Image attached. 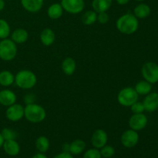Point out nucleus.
I'll return each instance as SVG.
<instances>
[{"label":"nucleus","instance_id":"nucleus-1","mask_svg":"<svg viewBox=\"0 0 158 158\" xmlns=\"http://www.w3.org/2000/svg\"><path fill=\"white\" fill-rule=\"evenodd\" d=\"M118 31L125 35L135 33L139 28L138 19L133 13H126L118 18L116 23Z\"/></svg>","mask_w":158,"mask_h":158},{"label":"nucleus","instance_id":"nucleus-2","mask_svg":"<svg viewBox=\"0 0 158 158\" xmlns=\"http://www.w3.org/2000/svg\"><path fill=\"white\" fill-rule=\"evenodd\" d=\"M24 117L32 123H41L46 119V111L41 105L29 103L24 107Z\"/></svg>","mask_w":158,"mask_h":158},{"label":"nucleus","instance_id":"nucleus-3","mask_svg":"<svg viewBox=\"0 0 158 158\" xmlns=\"http://www.w3.org/2000/svg\"><path fill=\"white\" fill-rule=\"evenodd\" d=\"M36 83V75L29 69H22L15 76V83L20 89H30L35 86Z\"/></svg>","mask_w":158,"mask_h":158},{"label":"nucleus","instance_id":"nucleus-4","mask_svg":"<svg viewBox=\"0 0 158 158\" xmlns=\"http://www.w3.org/2000/svg\"><path fill=\"white\" fill-rule=\"evenodd\" d=\"M17 44L11 39H4L0 41V59L9 62L13 60L17 55Z\"/></svg>","mask_w":158,"mask_h":158},{"label":"nucleus","instance_id":"nucleus-5","mask_svg":"<svg viewBox=\"0 0 158 158\" xmlns=\"http://www.w3.org/2000/svg\"><path fill=\"white\" fill-rule=\"evenodd\" d=\"M139 95L133 87H124L119 91L117 94V101L121 106L130 107L138 100Z\"/></svg>","mask_w":158,"mask_h":158},{"label":"nucleus","instance_id":"nucleus-6","mask_svg":"<svg viewBox=\"0 0 158 158\" xmlns=\"http://www.w3.org/2000/svg\"><path fill=\"white\" fill-rule=\"evenodd\" d=\"M141 74L144 80L151 84L158 83V64L154 62L144 63L141 68Z\"/></svg>","mask_w":158,"mask_h":158},{"label":"nucleus","instance_id":"nucleus-7","mask_svg":"<svg viewBox=\"0 0 158 158\" xmlns=\"http://www.w3.org/2000/svg\"><path fill=\"white\" fill-rule=\"evenodd\" d=\"M63 10L73 15H77L83 11L85 8L84 0H61Z\"/></svg>","mask_w":158,"mask_h":158},{"label":"nucleus","instance_id":"nucleus-8","mask_svg":"<svg viewBox=\"0 0 158 158\" xmlns=\"http://www.w3.org/2000/svg\"><path fill=\"white\" fill-rule=\"evenodd\" d=\"M6 117L11 122L19 121L24 117V106L16 103L8 106L6 110Z\"/></svg>","mask_w":158,"mask_h":158},{"label":"nucleus","instance_id":"nucleus-9","mask_svg":"<svg viewBox=\"0 0 158 158\" xmlns=\"http://www.w3.org/2000/svg\"><path fill=\"white\" fill-rule=\"evenodd\" d=\"M120 141L123 146L127 148H132L135 147L139 142V134L137 131L132 129L125 131L120 137Z\"/></svg>","mask_w":158,"mask_h":158},{"label":"nucleus","instance_id":"nucleus-10","mask_svg":"<svg viewBox=\"0 0 158 158\" xmlns=\"http://www.w3.org/2000/svg\"><path fill=\"white\" fill-rule=\"evenodd\" d=\"M148 117L143 114H133L129 119V127L131 129L140 131L144 129L148 125Z\"/></svg>","mask_w":158,"mask_h":158},{"label":"nucleus","instance_id":"nucleus-11","mask_svg":"<svg viewBox=\"0 0 158 158\" xmlns=\"http://www.w3.org/2000/svg\"><path fill=\"white\" fill-rule=\"evenodd\" d=\"M108 140V135L103 129L96 130L91 137V143L94 148L100 149L106 144Z\"/></svg>","mask_w":158,"mask_h":158},{"label":"nucleus","instance_id":"nucleus-12","mask_svg":"<svg viewBox=\"0 0 158 158\" xmlns=\"http://www.w3.org/2000/svg\"><path fill=\"white\" fill-rule=\"evenodd\" d=\"M145 111L153 113L158 110V93L151 92L146 95L143 101Z\"/></svg>","mask_w":158,"mask_h":158},{"label":"nucleus","instance_id":"nucleus-13","mask_svg":"<svg viewBox=\"0 0 158 158\" xmlns=\"http://www.w3.org/2000/svg\"><path fill=\"white\" fill-rule=\"evenodd\" d=\"M16 94L11 89H5L0 91V104L4 106H9L16 103Z\"/></svg>","mask_w":158,"mask_h":158},{"label":"nucleus","instance_id":"nucleus-14","mask_svg":"<svg viewBox=\"0 0 158 158\" xmlns=\"http://www.w3.org/2000/svg\"><path fill=\"white\" fill-rule=\"evenodd\" d=\"M20 2L27 12L35 13L43 8L44 0H20Z\"/></svg>","mask_w":158,"mask_h":158},{"label":"nucleus","instance_id":"nucleus-15","mask_svg":"<svg viewBox=\"0 0 158 158\" xmlns=\"http://www.w3.org/2000/svg\"><path fill=\"white\" fill-rule=\"evenodd\" d=\"M40 42L45 46H49L54 43L56 40V34L50 28H46L41 32L40 35Z\"/></svg>","mask_w":158,"mask_h":158},{"label":"nucleus","instance_id":"nucleus-16","mask_svg":"<svg viewBox=\"0 0 158 158\" xmlns=\"http://www.w3.org/2000/svg\"><path fill=\"white\" fill-rule=\"evenodd\" d=\"M29 39V33L27 30L23 28H19L15 29L11 33V40L15 43V44H23L25 43Z\"/></svg>","mask_w":158,"mask_h":158},{"label":"nucleus","instance_id":"nucleus-17","mask_svg":"<svg viewBox=\"0 0 158 158\" xmlns=\"http://www.w3.org/2000/svg\"><path fill=\"white\" fill-rule=\"evenodd\" d=\"M2 148L5 152L9 156L18 155L20 151V147L15 140H4Z\"/></svg>","mask_w":158,"mask_h":158},{"label":"nucleus","instance_id":"nucleus-18","mask_svg":"<svg viewBox=\"0 0 158 158\" xmlns=\"http://www.w3.org/2000/svg\"><path fill=\"white\" fill-rule=\"evenodd\" d=\"M61 68L65 75L72 76L77 69V63L72 57H66L62 62Z\"/></svg>","mask_w":158,"mask_h":158},{"label":"nucleus","instance_id":"nucleus-19","mask_svg":"<svg viewBox=\"0 0 158 158\" xmlns=\"http://www.w3.org/2000/svg\"><path fill=\"white\" fill-rule=\"evenodd\" d=\"M112 0H93L92 7L97 13L106 12L112 6Z\"/></svg>","mask_w":158,"mask_h":158},{"label":"nucleus","instance_id":"nucleus-20","mask_svg":"<svg viewBox=\"0 0 158 158\" xmlns=\"http://www.w3.org/2000/svg\"><path fill=\"white\" fill-rule=\"evenodd\" d=\"M63 12H64V10H63L60 3H53V4L50 5L48 8L47 15L51 19L56 20L61 18Z\"/></svg>","mask_w":158,"mask_h":158},{"label":"nucleus","instance_id":"nucleus-21","mask_svg":"<svg viewBox=\"0 0 158 158\" xmlns=\"http://www.w3.org/2000/svg\"><path fill=\"white\" fill-rule=\"evenodd\" d=\"M151 9L148 5L145 3H140L137 5L134 9V15L137 17V19H146L151 14Z\"/></svg>","mask_w":158,"mask_h":158},{"label":"nucleus","instance_id":"nucleus-22","mask_svg":"<svg viewBox=\"0 0 158 158\" xmlns=\"http://www.w3.org/2000/svg\"><path fill=\"white\" fill-rule=\"evenodd\" d=\"M15 83V76L9 70L0 72V85L4 87H9Z\"/></svg>","mask_w":158,"mask_h":158},{"label":"nucleus","instance_id":"nucleus-23","mask_svg":"<svg viewBox=\"0 0 158 158\" xmlns=\"http://www.w3.org/2000/svg\"><path fill=\"white\" fill-rule=\"evenodd\" d=\"M86 143L81 139H77L69 143V153L73 155H77L84 151Z\"/></svg>","mask_w":158,"mask_h":158},{"label":"nucleus","instance_id":"nucleus-24","mask_svg":"<svg viewBox=\"0 0 158 158\" xmlns=\"http://www.w3.org/2000/svg\"><path fill=\"white\" fill-rule=\"evenodd\" d=\"M134 89L138 95L146 96L152 91V84L146 80H141L136 83Z\"/></svg>","mask_w":158,"mask_h":158},{"label":"nucleus","instance_id":"nucleus-25","mask_svg":"<svg viewBox=\"0 0 158 158\" xmlns=\"http://www.w3.org/2000/svg\"><path fill=\"white\" fill-rule=\"evenodd\" d=\"M97 21V13L94 10H88L82 15V23L86 26H92Z\"/></svg>","mask_w":158,"mask_h":158},{"label":"nucleus","instance_id":"nucleus-26","mask_svg":"<svg viewBox=\"0 0 158 158\" xmlns=\"http://www.w3.org/2000/svg\"><path fill=\"white\" fill-rule=\"evenodd\" d=\"M35 148L40 153H46L49 148V140L45 136H40L35 140Z\"/></svg>","mask_w":158,"mask_h":158},{"label":"nucleus","instance_id":"nucleus-27","mask_svg":"<svg viewBox=\"0 0 158 158\" xmlns=\"http://www.w3.org/2000/svg\"><path fill=\"white\" fill-rule=\"evenodd\" d=\"M11 34L10 26L6 20L0 19V40L7 39Z\"/></svg>","mask_w":158,"mask_h":158},{"label":"nucleus","instance_id":"nucleus-28","mask_svg":"<svg viewBox=\"0 0 158 158\" xmlns=\"http://www.w3.org/2000/svg\"><path fill=\"white\" fill-rule=\"evenodd\" d=\"M100 152L102 157L105 158H110L114 155V154H115V149L112 146L106 144L104 147L100 148Z\"/></svg>","mask_w":158,"mask_h":158},{"label":"nucleus","instance_id":"nucleus-29","mask_svg":"<svg viewBox=\"0 0 158 158\" xmlns=\"http://www.w3.org/2000/svg\"><path fill=\"white\" fill-rule=\"evenodd\" d=\"M2 136L4 140H15L17 137V134L10 128H4L1 132Z\"/></svg>","mask_w":158,"mask_h":158},{"label":"nucleus","instance_id":"nucleus-30","mask_svg":"<svg viewBox=\"0 0 158 158\" xmlns=\"http://www.w3.org/2000/svg\"><path fill=\"white\" fill-rule=\"evenodd\" d=\"M130 107H131V112L134 114H143V113L145 111V108L143 104V102H139L138 100H137V102H135L134 104L131 105Z\"/></svg>","mask_w":158,"mask_h":158},{"label":"nucleus","instance_id":"nucleus-31","mask_svg":"<svg viewBox=\"0 0 158 158\" xmlns=\"http://www.w3.org/2000/svg\"><path fill=\"white\" fill-rule=\"evenodd\" d=\"M102 156L100 154V151L97 148H92L85 152L83 158H101Z\"/></svg>","mask_w":158,"mask_h":158},{"label":"nucleus","instance_id":"nucleus-32","mask_svg":"<svg viewBox=\"0 0 158 158\" xmlns=\"http://www.w3.org/2000/svg\"><path fill=\"white\" fill-rule=\"evenodd\" d=\"M110 16L106 12H100L97 13V21L100 23V24H106L109 22Z\"/></svg>","mask_w":158,"mask_h":158},{"label":"nucleus","instance_id":"nucleus-33","mask_svg":"<svg viewBox=\"0 0 158 158\" xmlns=\"http://www.w3.org/2000/svg\"><path fill=\"white\" fill-rule=\"evenodd\" d=\"M35 96L32 94H27V95L25 96L24 97V101L26 104H29V103H35Z\"/></svg>","mask_w":158,"mask_h":158},{"label":"nucleus","instance_id":"nucleus-34","mask_svg":"<svg viewBox=\"0 0 158 158\" xmlns=\"http://www.w3.org/2000/svg\"><path fill=\"white\" fill-rule=\"evenodd\" d=\"M53 158H73V154H71L69 152H62L60 154L56 155Z\"/></svg>","mask_w":158,"mask_h":158},{"label":"nucleus","instance_id":"nucleus-35","mask_svg":"<svg viewBox=\"0 0 158 158\" xmlns=\"http://www.w3.org/2000/svg\"><path fill=\"white\" fill-rule=\"evenodd\" d=\"M130 1H131V0H116V2H117L119 5H121V6L127 5Z\"/></svg>","mask_w":158,"mask_h":158},{"label":"nucleus","instance_id":"nucleus-36","mask_svg":"<svg viewBox=\"0 0 158 158\" xmlns=\"http://www.w3.org/2000/svg\"><path fill=\"white\" fill-rule=\"evenodd\" d=\"M32 158H47L46 155L43 154V153H39V154H35Z\"/></svg>","mask_w":158,"mask_h":158},{"label":"nucleus","instance_id":"nucleus-37","mask_svg":"<svg viewBox=\"0 0 158 158\" xmlns=\"http://www.w3.org/2000/svg\"><path fill=\"white\" fill-rule=\"evenodd\" d=\"M63 150L64 152H69V143H64L63 146Z\"/></svg>","mask_w":158,"mask_h":158},{"label":"nucleus","instance_id":"nucleus-38","mask_svg":"<svg viewBox=\"0 0 158 158\" xmlns=\"http://www.w3.org/2000/svg\"><path fill=\"white\" fill-rule=\"evenodd\" d=\"M5 6H6V3H5L4 0H0V12L4 9Z\"/></svg>","mask_w":158,"mask_h":158},{"label":"nucleus","instance_id":"nucleus-39","mask_svg":"<svg viewBox=\"0 0 158 158\" xmlns=\"http://www.w3.org/2000/svg\"><path fill=\"white\" fill-rule=\"evenodd\" d=\"M3 143H4V139H3L1 133H0V148H1L2 147Z\"/></svg>","mask_w":158,"mask_h":158},{"label":"nucleus","instance_id":"nucleus-40","mask_svg":"<svg viewBox=\"0 0 158 158\" xmlns=\"http://www.w3.org/2000/svg\"><path fill=\"white\" fill-rule=\"evenodd\" d=\"M136 1H137V2H143V1H144V0H136Z\"/></svg>","mask_w":158,"mask_h":158}]
</instances>
